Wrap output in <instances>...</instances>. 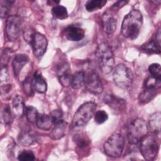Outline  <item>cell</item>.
Segmentation results:
<instances>
[{"label":"cell","instance_id":"obj_1","mask_svg":"<svg viewBox=\"0 0 161 161\" xmlns=\"http://www.w3.org/2000/svg\"><path fill=\"white\" fill-rule=\"evenodd\" d=\"M143 23V16L138 9H133L124 18L121 32L122 35L131 40L136 39L140 31Z\"/></svg>","mask_w":161,"mask_h":161},{"label":"cell","instance_id":"obj_2","mask_svg":"<svg viewBox=\"0 0 161 161\" xmlns=\"http://www.w3.org/2000/svg\"><path fill=\"white\" fill-rule=\"evenodd\" d=\"M95 56L101 71L106 74L111 72L115 67V61L112 49L109 45L103 42L97 47Z\"/></svg>","mask_w":161,"mask_h":161},{"label":"cell","instance_id":"obj_3","mask_svg":"<svg viewBox=\"0 0 161 161\" xmlns=\"http://www.w3.org/2000/svg\"><path fill=\"white\" fill-rule=\"evenodd\" d=\"M139 143V150L143 157L147 160H153L159 150V140L157 135L147 133Z\"/></svg>","mask_w":161,"mask_h":161},{"label":"cell","instance_id":"obj_4","mask_svg":"<svg viewBox=\"0 0 161 161\" xmlns=\"http://www.w3.org/2000/svg\"><path fill=\"white\" fill-rule=\"evenodd\" d=\"M147 122L142 118H136L131 121L128 128V140L130 145L138 144L148 133Z\"/></svg>","mask_w":161,"mask_h":161},{"label":"cell","instance_id":"obj_5","mask_svg":"<svg viewBox=\"0 0 161 161\" xmlns=\"http://www.w3.org/2000/svg\"><path fill=\"white\" fill-rule=\"evenodd\" d=\"M96 109V104L92 101L84 103L77 109L72 119V125L74 127L83 126L94 115Z\"/></svg>","mask_w":161,"mask_h":161},{"label":"cell","instance_id":"obj_6","mask_svg":"<svg viewBox=\"0 0 161 161\" xmlns=\"http://www.w3.org/2000/svg\"><path fill=\"white\" fill-rule=\"evenodd\" d=\"M113 77L115 84L122 89L129 88L133 82V74L131 70L123 64L114 67Z\"/></svg>","mask_w":161,"mask_h":161},{"label":"cell","instance_id":"obj_7","mask_svg":"<svg viewBox=\"0 0 161 161\" xmlns=\"http://www.w3.org/2000/svg\"><path fill=\"white\" fill-rule=\"evenodd\" d=\"M125 147V138L119 133H113L104 143V151L105 153L113 158L119 157Z\"/></svg>","mask_w":161,"mask_h":161},{"label":"cell","instance_id":"obj_8","mask_svg":"<svg viewBox=\"0 0 161 161\" xmlns=\"http://www.w3.org/2000/svg\"><path fill=\"white\" fill-rule=\"evenodd\" d=\"M22 20L16 15L9 16L6 21V33L8 40L16 41L19 36L21 30Z\"/></svg>","mask_w":161,"mask_h":161},{"label":"cell","instance_id":"obj_9","mask_svg":"<svg viewBox=\"0 0 161 161\" xmlns=\"http://www.w3.org/2000/svg\"><path fill=\"white\" fill-rule=\"evenodd\" d=\"M35 56L36 57H41L44 55L47 50L48 41L47 38L40 33H34L30 41Z\"/></svg>","mask_w":161,"mask_h":161},{"label":"cell","instance_id":"obj_10","mask_svg":"<svg viewBox=\"0 0 161 161\" xmlns=\"http://www.w3.org/2000/svg\"><path fill=\"white\" fill-rule=\"evenodd\" d=\"M84 84L87 89L94 94H101L103 91V84L96 72L90 70L85 75Z\"/></svg>","mask_w":161,"mask_h":161},{"label":"cell","instance_id":"obj_11","mask_svg":"<svg viewBox=\"0 0 161 161\" xmlns=\"http://www.w3.org/2000/svg\"><path fill=\"white\" fill-rule=\"evenodd\" d=\"M116 9L110 8V10L104 13L102 17V25L104 31L108 35H113L117 26Z\"/></svg>","mask_w":161,"mask_h":161},{"label":"cell","instance_id":"obj_12","mask_svg":"<svg viewBox=\"0 0 161 161\" xmlns=\"http://www.w3.org/2000/svg\"><path fill=\"white\" fill-rule=\"evenodd\" d=\"M57 74L60 83L64 87L70 86L72 75L70 66L67 62H62L58 65Z\"/></svg>","mask_w":161,"mask_h":161},{"label":"cell","instance_id":"obj_13","mask_svg":"<svg viewBox=\"0 0 161 161\" xmlns=\"http://www.w3.org/2000/svg\"><path fill=\"white\" fill-rule=\"evenodd\" d=\"M66 38L72 42H78L84 38L85 36L84 30L77 26H70L65 30Z\"/></svg>","mask_w":161,"mask_h":161},{"label":"cell","instance_id":"obj_14","mask_svg":"<svg viewBox=\"0 0 161 161\" xmlns=\"http://www.w3.org/2000/svg\"><path fill=\"white\" fill-rule=\"evenodd\" d=\"M32 86L33 89L39 93H45L47 90V84L41 72L36 70L33 76Z\"/></svg>","mask_w":161,"mask_h":161},{"label":"cell","instance_id":"obj_15","mask_svg":"<svg viewBox=\"0 0 161 161\" xmlns=\"http://www.w3.org/2000/svg\"><path fill=\"white\" fill-rule=\"evenodd\" d=\"M104 101L106 104H108L115 111H122L125 109L126 106V103L125 100L112 94L105 96L104 98Z\"/></svg>","mask_w":161,"mask_h":161},{"label":"cell","instance_id":"obj_16","mask_svg":"<svg viewBox=\"0 0 161 161\" xmlns=\"http://www.w3.org/2000/svg\"><path fill=\"white\" fill-rule=\"evenodd\" d=\"M29 58L25 54H18L15 56L13 62L12 67L14 77H18L21 69L28 62Z\"/></svg>","mask_w":161,"mask_h":161},{"label":"cell","instance_id":"obj_17","mask_svg":"<svg viewBox=\"0 0 161 161\" xmlns=\"http://www.w3.org/2000/svg\"><path fill=\"white\" fill-rule=\"evenodd\" d=\"M69 125L64 120L55 124L51 132V137L53 140H58L64 137L68 132Z\"/></svg>","mask_w":161,"mask_h":161},{"label":"cell","instance_id":"obj_18","mask_svg":"<svg viewBox=\"0 0 161 161\" xmlns=\"http://www.w3.org/2000/svg\"><path fill=\"white\" fill-rule=\"evenodd\" d=\"M161 114L160 111H157L150 115L148 119V127L154 134H158L160 131Z\"/></svg>","mask_w":161,"mask_h":161},{"label":"cell","instance_id":"obj_19","mask_svg":"<svg viewBox=\"0 0 161 161\" xmlns=\"http://www.w3.org/2000/svg\"><path fill=\"white\" fill-rule=\"evenodd\" d=\"M25 106L22 96L16 95L12 103V111L16 117H21L25 113Z\"/></svg>","mask_w":161,"mask_h":161},{"label":"cell","instance_id":"obj_20","mask_svg":"<svg viewBox=\"0 0 161 161\" xmlns=\"http://www.w3.org/2000/svg\"><path fill=\"white\" fill-rule=\"evenodd\" d=\"M36 126L42 130H49L53 124L50 116L45 114H39L36 120Z\"/></svg>","mask_w":161,"mask_h":161},{"label":"cell","instance_id":"obj_21","mask_svg":"<svg viewBox=\"0 0 161 161\" xmlns=\"http://www.w3.org/2000/svg\"><path fill=\"white\" fill-rule=\"evenodd\" d=\"M158 89L145 87H143V91L140 92L138 96V101L140 104H145L152 100L157 94V91Z\"/></svg>","mask_w":161,"mask_h":161},{"label":"cell","instance_id":"obj_22","mask_svg":"<svg viewBox=\"0 0 161 161\" xmlns=\"http://www.w3.org/2000/svg\"><path fill=\"white\" fill-rule=\"evenodd\" d=\"M141 48L144 52L148 54L160 53V43L155 38L149 40L145 44L143 45Z\"/></svg>","mask_w":161,"mask_h":161},{"label":"cell","instance_id":"obj_23","mask_svg":"<svg viewBox=\"0 0 161 161\" xmlns=\"http://www.w3.org/2000/svg\"><path fill=\"white\" fill-rule=\"evenodd\" d=\"M85 73L83 71L76 72L71 78L70 86L75 89H80L84 84Z\"/></svg>","mask_w":161,"mask_h":161},{"label":"cell","instance_id":"obj_24","mask_svg":"<svg viewBox=\"0 0 161 161\" xmlns=\"http://www.w3.org/2000/svg\"><path fill=\"white\" fill-rule=\"evenodd\" d=\"M19 143L25 147H28L32 145L35 142L34 136L28 131H21L18 137Z\"/></svg>","mask_w":161,"mask_h":161},{"label":"cell","instance_id":"obj_25","mask_svg":"<svg viewBox=\"0 0 161 161\" xmlns=\"http://www.w3.org/2000/svg\"><path fill=\"white\" fill-rule=\"evenodd\" d=\"M52 13L53 16L58 19H65L68 17L67 8L61 5H56L52 9Z\"/></svg>","mask_w":161,"mask_h":161},{"label":"cell","instance_id":"obj_26","mask_svg":"<svg viewBox=\"0 0 161 161\" xmlns=\"http://www.w3.org/2000/svg\"><path fill=\"white\" fill-rule=\"evenodd\" d=\"M107 1L104 0H90L87 1L85 4L86 9L89 12H92L102 8Z\"/></svg>","mask_w":161,"mask_h":161},{"label":"cell","instance_id":"obj_27","mask_svg":"<svg viewBox=\"0 0 161 161\" xmlns=\"http://www.w3.org/2000/svg\"><path fill=\"white\" fill-rule=\"evenodd\" d=\"M25 114L29 122L35 123L38 113L35 107L32 106H28L25 108Z\"/></svg>","mask_w":161,"mask_h":161},{"label":"cell","instance_id":"obj_28","mask_svg":"<svg viewBox=\"0 0 161 161\" xmlns=\"http://www.w3.org/2000/svg\"><path fill=\"white\" fill-rule=\"evenodd\" d=\"M14 3V1H4L1 0L0 1V13H1V17L2 18H5L8 14L9 13V9L11 8V6Z\"/></svg>","mask_w":161,"mask_h":161},{"label":"cell","instance_id":"obj_29","mask_svg":"<svg viewBox=\"0 0 161 161\" xmlns=\"http://www.w3.org/2000/svg\"><path fill=\"white\" fill-rule=\"evenodd\" d=\"M148 71L150 76L157 79L161 80V69L159 64L154 63L149 65Z\"/></svg>","mask_w":161,"mask_h":161},{"label":"cell","instance_id":"obj_30","mask_svg":"<svg viewBox=\"0 0 161 161\" xmlns=\"http://www.w3.org/2000/svg\"><path fill=\"white\" fill-rule=\"evenodd\" d=\"M73 141L80 149L86 148L89 146V140H87L86 138L79 134L74 135Z\"/></svg>","mask_w":161,"mask_h":161},{"label":"cell","instance_id":"obj_31","mask_svg":"<svg viewBox=\"0 0 161 161\" xmlns=\"http://www.w3.org/2000/svg\"><path fill=\"white\" fill-rule=\"evenodd\" d=\"M2 118L4 124L10 125L13 121V116L11 109L8 106H5L2 111Z\"/></svg>","mask_w":161,"mask_h":161},{"label":"cell","instance_id":"obj_32","mask_svg":"<svg viewBox=\"0 0 161 161\" xmlns=\"http://www.w3.org/2000/svg\"><path fill=\"white\" fill-rule=\"evenodd\" d=\"M108 118V113L104 110H99L94 113V120L97 124H103Z\"/></svg>","mask_w":161,"mask_h":161},{"label":"cell","instance_id":"obj_33","mask_svg":"<svg viewBox=\"0 0 161 161\" xmlns=\"http://www.w3.org/2000/svg\"><path fill=\"white\" fill-rule=\"evenodd\" d=\"M18 159L21 161L33 160H35V155L30 150H23L19 153Z\"/></svg>","mask_w":161,"mask_h":161},{"label":"cell","instance_id":"obj_34","mask_svg":"<svg viewBox=\"0 0 161 161\" xmlns=\"http://www.w3.org/2000/svg\"><path fill=\"white\" fill-rule=\"evenodd\" d=\"M50 116L55 125L63 121V113L60 109H54L50 113Z\"/></svg>","mask_w":161,"mask_h":161},{"label":"cell","instance_id":"obj_35","mask_svg":"<svg viewBox=\"0 0 161 161\" xmlns=\"http://www.w3.org/2000/svg\"><path fill=\"white\" fill-rule=\"evenodd\" d=\"M23 88H24L25 92L27 95L30 96L33 94V87L32 86V82L30 81V80L28 77L25 80V82L23 83Z\"/></svg>","mask_w":161,"mask_h":161},{"label":"cell","instance_id":"obj_36","mask_svg":"<svg viewBox=\"0 0 161 161\" xmlns=\"http://www.w3.org/2000/svg\"><path fill=\"white\" fill-rule=\"evenodd\" d=\"M11 52H12V51L9 48H5L3 50V52L2 54V57H1V62H2V64H3L4 66L6 65L9 58H11Z\"/></svg>","mask_w":161,"mask_h":161},{"label":"cell","instance_id":"obj_37","mask_svg":"<svg viewBox=\"0 0 161 161\" xmlns=\"http://www.w3.org/2000/svg\"><path fill=\"white\" fill-rule=\"evenodd\" d=\"M1 84L4 82L5 83L9 80V74L6 69V66H3L1 71Z\"/></svg>","mask_w":161,"mask_h":161}]
</instances>
